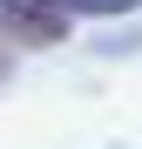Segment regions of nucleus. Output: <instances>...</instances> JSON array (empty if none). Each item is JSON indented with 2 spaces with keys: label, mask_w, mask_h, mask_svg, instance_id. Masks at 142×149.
I'll use <instances>...</instances> for the list:
<instances>
[{
  "label": "nucleus",
  "mask_w": 142,
  "mask_h": 149,
  "mask_svg": "<svg viewBox=\"0 0 142 149\" xmlns=\"http://www.w3.org/2000/svg\"><path fill=\"white\" fill-rule=\"evenodd\" d=\"M0 27L20 34V41H61V34H68V20H61V14H47V7H14V0H0Z\"/></svg>",
  "instance_id": "f257e3e1"
}]
</instances>
